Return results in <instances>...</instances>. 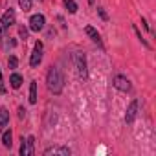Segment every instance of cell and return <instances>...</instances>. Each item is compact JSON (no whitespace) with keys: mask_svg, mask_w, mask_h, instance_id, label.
<instances>
[{"mask_svg":"<svg viewBox=\"0 0 156 156\" xmlns=\"http://www.w3.org/2000/svg\"><path fill=\"white\" fill-rule=\"evenodd\" d=\"M46 83H48L50 92H53V94H61V92H62L64 81H62V73H61V70H59L57 66H51V68L48 70Z\"/></svg>","mask_w":156,"mask_h":156,"instance_id":"1","label":"cell"},{"mask_svg":"<svg viewBox=\"0 0 156 156\" xmlns=\"http://www.w3.org/2000/svg\"><path fill=\"white\" fill-rule=\"evenodd\" d=\"M42 61V42H37L35 44V50L31 51V57H30V66L31 68H37Z\"/></svg>","mask_w":156,"mask_h":156,"instance_id":"2","label":"cell"},{"mask_svg":"<svg viewBox=\"0 0 156 156\" xmlns=\"http://www.w3.org/2000/svg\"><path fill=\"white\" fill-rule=\"evenodd\" d=\"M75 66H77V75L81 79H87V61H85V55L81 53H75Z\"/></svg>","mask_w":156,"mask_h":156,"instance_id":"3","label":"cell"},{"mask_svg":"<svg viewBox=\"0 0 156 156\" xmlns=\"http://www.w3.org/2000/svg\"><path fill=\"white\" fill-rule=\"evenodd\" d=\"M44 24H46L44 15H33V17L30 19V30H31V31H41V30H44Z\"/></svg>","mask_w":156,"mask_h":156,"instance_id":"4","label":"cell"},{"mask_svg":"<svg viewBox=\"0 0 156 156\" xmlns=\"http://www.w3.org/2000/svg\"><path fill=\"white\" fill-rule=\"evenodd\" d=\"M114 87L118 90H121V92H129L130 90V81L127 79V77H123V75H116L114 77Z\"/></svg>","mask_w":156,"mask_h":156,"instance_id":"5","label":"cell"},{"mask_svg":"<svg viewBox=\"0 0 156 156\" xmlns=\"http://www.w3.org/2000/svg\"><path fill=\"white\" fill-rule=\"evenodd\" d=\"M136 114H138V101H136V99H132V101H130V105H129V108H127L125 121H127V123H132V121L136 119Z\"/></svg>","mask_w":156,"mask_h":156,"instance_id":"6","label":"cell"},{"mask_svg":"<svg viewBox=\"0 0 156 156\" xmlns=\"http://www.w3.org/2000/svg\"><path fill=\"white\" fill-rule=\"evenodd\" d=\"M0 24H2V28H9V26L15 24V11H13L11 8L4 13V17H2V20H0Z\"/></svg>","mask_w":156,"mask_h":156,"instance_id":"7","label":"cell"},{"mask_svg":"<svg viewBox=\"0 0 156 156\" xmlns=\"http://www.w3.org/2000/svg\"><path fill=\"white\" fill-rule=\"evenodd\" d=\"M61 154V156H68L70 154V149L68 147H53V149H46L44 154Z\"/></svg>","mask_w":156,"mask_h":156,"instance_id":"8","label":"cell"},{"mask_svg":"<svg viewBox=\"0 0 156 156\" xmlns=\"http://www.w3.org/2000/svg\"><path fill=\"white\" fill-rule=\"evenodd\" d=\"M85 33H87V35H88V37H90V39H92L94 42L101 44V37H99V33H98V31H96V30H94L92 26H87V28H85Z\"/></svg>","mask_w":156,"mask_h":156,"instance_id":"9","label":"cell"},{"mask_svg":"<svg viewBox=\"0 0 156 156\" xmlns=\"http://www.w3.org/2000/svg\"><path fill=\"white\" fill-rule=\"evenodd\" d=\"M8 121H9V112H8V108H0V130H2L6 125H8Z\"/></svg>","mask_w":156,"mask_h":156,"instance_id":"10","label":"cell"},{"mask_svg":"<svg viewBox=\"0 0 156 156\" xmlns=\"http://www.w3.org/2000/svg\"><path fill=\"white\" fill-rule=\"evenodd\" d=\"M9 83H11L13 88H20V87H22V75H20V73H13V75L9 77Z\"/></svg>","mask_w":156,"mask_h":156,"instance_id":"11","label":"cell"},{"mask_svg":"<svg viewBox=\"0 0 156 156\" xmlns=\"http://www.w3.org/2000/svg\"><path fill=\"white\" fill-rule=\"evenodd\" d=\"M2 143H4L6 149H11V145H13V134H11V130H6V132H4V136H2Z\"/></svg>","mask_w":156,"mask_h":156,"instance_id":"12","label":"cell"},{"mask_svg":"<svg viewBox=\"0 0 156 156\" xmlns=\"http://www.w3.org/2000/svg\"><path fill=\"white\" fill-rule=\"evenodd\" d=\"M30 103H31V105L37 103V83H35V81L30 85Z\"/></svg>","mask_w":156,"mask_h":156,"instance_id":"13","label":"cell"},{"mask_svg":"<svg viewBox=\"0 0 156 156\" xmlns=\"http://www.w3.org/2000/svg\"><path fill=\"white\" fill-rule=\"evenodd\" d=\"M64 8H66L70 13H77V4H75V0H64Z\"/></svg>","mask_w":156,"mask_h":156,"instance_id":"14","label":"cell"},{"mask_svg":"<svg viewBox=\"0 0 156 156\" xmlns=\"http://www.w3.org/2000/svg\"><path fill=\"white\" fill-rule=\"evenodd\" d=\"M19 4H20L22 11H30L31 9V0H19Z\"/></svg>","mask_w":156,"mask_h":156,"instance_id":"15","label":"cell"},{"mask_svg":"<svg viewBox=\"0 0 156 156\" xmlns=\"http://www.w3.org/2000/svg\"><path fill=\"white\" fill-rule=\"evenodd\" d=\"M26 141H28V156H31V154H33V143H35V138L30 136V138H26Z\"/></svg>","mask_w":156,"mask_h":156,"instance_id":"16","label":"cell"},{"mask_svg":"<svg viewBox=\"0 0 156 156\" xmlns=\"http://www.w3.org/2000/svg\"><path fill=\"white\" fill-rule=\"evenodd\" d=\"M17 64H19V59H17L15 55H11V57L8 59V66H9L11 70H15V68H17Z\"/></svg>","mask_w":156,"mask_h":156,"instance_id":"17","label":"cell"},{"mask_svg":"<svg viewBox=\"0 0 156 156\" xmlns=\"http://www.w3.org/2000/svg\"><path fill=\"white\" fill-rule=\"evenodd\" d=\"M22 145H20V156H28V141L24 140V136H22Z\"/></svg>","mask_w":156,"mask_h":156,"instance_id":"18","label":"cell"},{"mask_svg":"<svg viewBox=\"0 0 156 156\" xmlns=\"http://www.w3.org/2000/svg\"><path fill=\"white\" fill-rule=\"evenodd\" d=\"M19 35H20V39H22V41H26V39H28V30H26V28H20Z\"/></svg>","mask_w":156,"mask_h":156,"instance_id":"19","label":"cell"},{"mask_svg":"<svg viewBox=\"0 0 156 156\" xmlns=\"http://www.w3.org/2000/svg\"><path fill=\"white\" fill-rule=\"evenodd\" d=\"M98 13L101 15V19H103V20H107V19H108V15L105 13V9H103V8H98Z\"/></svg>","mask_w":156,"mask_h":156,"instance_id":"20","label":"cell"},{"mask_svg":"<svg viewBox=\"0 0 156 156\" xmlns=\"http://www.w3.org/2000/svg\"><path fill=\"white\" fill-rule=\"evenodd\" d=\"M19 112H20L19 116H20V119H22V118H24V114H26V110H24V108H19Z\"/></svg>","mask_w":156,"mask_h":156,"instance_id":"21","label":"cell"},{"mask_svg":"<svg viewBox=\"0 0 156 156\" xmlns=\"http://www.w3.org/2000/svg\"><path fill=\"white\" fill-rule=\"evenodd\" d=\"M2 30H4V28H2V24H0V41H2Z\"/></svg>","mask_w":156,"mask_h":156,"instance_id":"22","label":"cell"},{"mask_svg":"<svg viewBox=\"0 0 156 156\" xmlns=\"http://www.w3.org/2000/svg\"><path fill=\"white\" fill-rule=\"evenodd\" d=\"M88 4H90V6H94V4H96V0H88Z\"/></svg>","mask_w":156,"mask_h":156,"instance_id":"23","label":"cell"},{"mask_svg":"<svg viewBox=\"0 0 156 156\" xmlns=\"http://www.w3.org/2000/svg\"><path fill=\"white\" fill-rule=\"evenodd\" d=\"M0 83H2V72H0Z\"/></svg>","mask_w":156,"mask_h":156,"instance_id":"24","label":"cell"}]
</instances>
